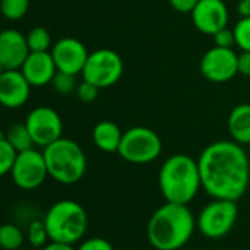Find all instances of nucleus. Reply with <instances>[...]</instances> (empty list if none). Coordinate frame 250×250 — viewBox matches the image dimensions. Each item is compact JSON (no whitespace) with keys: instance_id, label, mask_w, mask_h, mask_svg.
<instances>
[{"instance_id":"obj_3","label":"nucleus","mask_w":250,"mask_h":250,"mask_svg":"<svg viewBox=\"0 0 250 250\" xmlns=\"http://www.w3.org/2000/svg\"><path fill=\"white\" fill-rule=\"evenodd\" d=\"M159 188L167 202L188 205L202 188L197 159L175 153L159 169Z\"/></svg>"},{"instance_id":"obj_16","label":"nucleus","mask_w":250,"mask_h":250,"mask_svg":"<svg viewBox=\"0 0 250 250\" xmlns=\"http://www.w3.org/2000/svg\"><path fill=\"white\" fill-rule=\"evenodd\" d=\"M20 71L31 87H43L52 83L58 68L50 52H30Z\"/></svg>"},{"instance_id":"obj_20","label":"nucleus","mask_w":250,"mask_h":250,"mask_svg":"<svg viewBox=\"0 0 250 250\" xmlns=\"http://www.w3.org/2000/svg\"><path fill=\"white\" fill-rule=\"evenodd\" d=\"M24 244V232L14 224L0 225V247L3 250H18Z\"/></svg>"},{"instance_id":"obj_4","label":"nucleus","mask_w":250,"mask_h":250,"mask_svg":"<svg viewBox=\"0 0 250 250\" xmlns=\"http://www.w3.org/2000/svg\"><path fill=\"white\" fill-rule=\"evenodd\" d=\"M49 177L61 184L78 183L87 171V158L81 146L71 140L61 137L43 149Z\"/></svg>"},{"instance_id":"obj_9","label":"nucleus","mask_w":250,"mask_h":250,"mask_svg":"<svg viewBox=\"0 0 250 250\" xmlns=\"http://www.w3.org/2000/svg\"><path fill=\"white\" fill-rule=\"evenodd\" d=\"M11 175L17 187L21 190L30 191L39 188L49 177L43 152H39L33 147L20 152L14 162Z\"/></svg>"},{"instance_id":"obj_30","label":"nucleus","mask_w":250,"mask_h":250,"mask_svg":"<svg viewBox=\"0 0 250 250\" xmlns=\"http://www.w3.org/2000/svg\"><path fill=\"white\" fill-rule=\"evenodd\" d=\"M171 8L178 14H191L199 0H168Z\"/></svg>"},{"instance_id":"obj_34","label":"nucleus","mask_w":250,"mask_h":250,"mask_svg":"<svg viewBox=\"0 0 250 250\" xmlns=\"http://www.w3.org/2000/svg\"><path fill=\"white\" fill-rule=\"evenodd\" d=\"M5 71H8V69H6V68H5V66L2 65V63H0V75H2V74H3Z\"/></svg>"},{"instance_id":"obj_15","label":"nucleus","mask_w":250,"mask_h":250,"mask_svg":"<svg viewBox=\"0 0 250 250\" xmlns=\"http://www.w3.org/2000/svg\"><path fill=\"white\" fill-rule=\"evenodd\" d=\"M28 55L30 47L24 34L12 28L0 33V63L6 69H21Z\"/></svg>"},{"instance_id":"obj_31","label":"nucleus","mask_w":250,"mask_h":250,"mask_svg":"<svg viewBox=\"0 0 250 250\" xmlns=\"http://www.w3.org/2000/svg\"><path fill=\"white\" fill-rule=\"evenodd\" d=\"M237 68H238V75H243V77H249L250 78V52L241 50L238 53Z\"/></svg>"},{"instance_id":"obj_7","label":"nucleus","mask_w":250,"mask_h":250,"mask_svg":"<svg viewBox=\"0 0 250 250\" xmlns=\"http://www.w3.org/2000/svg\"><path fill=\"white\" fill-rule=\"evenodd\" d=\"M238 206L235 200L212 199L196 218L199 231L208 238H222L235 225Z\"/></svg>"},{"instance_id":"obj_12","label":"nucleus","mask_w":250,"mask_h":250,"mask_svg":"<svg viewBox=\"0 0 250 250\" xmlns=\"http://www.w3.org/2000/svg\"><path fill=\"white\" fill-rule=\"evenodd\" d=\"M190 15L194 28L210 37L229 21V11L224 0H199Z\"/></svg>"},{"instance_id":"obj_35","label":"nucleus","mask_w":250,"mask_h":250,"mask_svg":"<svg viewBox=\"0 0 250 250\" xmlns=\"http://www.w3.org/2000/svg\"><path fill=\"white\" fill-rule=\"evenodd\" d=\"M247 155H249V158H250V145L247 146Z\"/></svg>"},{"instance_id":"obj_28","label":"nucleus","mask_w":250,"mask_h":250,"mask_svg":"<svg viewBox=\"0 0 250 250\" xmlns=\"http://www.w3.org/2000/svg\"><path fill=\"white\" fill-rule=\"evenodd\" d=\"M99 90H100V88L96 87L94 84H91V83L83 80V81L78 84L75 93H77V96H78V99H80L81 102H84V103H91V102H94V100L97 99Z\"/></svg>"},{"instance_id":"obj_25","label":"nucleus","mask_w":250,"mask_h":250,"mask_svg":"<svg viewBox=\"0 0 250 250\" xmlns=\"http://www.w3.org/2000/svg\"><path fill=\"white\" fill-rule=\"evenodd\" d=\"M52 85L53 88L62 94V96H68L71 93H74L78 87V83H77V75L74 74H68V72H62V71H58L52 80Z\"/></svg>"},{"instance_id":"obj_6","label":"nucleus","mask_w":250,"mask_h":250,"mask_svg":"<svg viewBox=\"0 0 250 250\" xmlns=\"http://www.w3.org/2000/svg\"><path fill=\"white\" fill-rule=\"evenodd\" d=\"M162 153V140L159 134L143 125H136L122 134L118 155L128 164L146 165L156 161Z\"/></svg>"},{"instance_id":"obj_10","label":"nucleus","mask_w":250,"mask_h":250,"mask_svg":"<svg viewBox=\"0 0 250 250\" xmlns=\"http://www.w3.org/2000/svg\"><path fill=\"white\" fill-rule=\"evenodd\" d=\"M25 125L31 134L34 145L43 149L61 139L63 131L61 115L49 106L34 107L27 115Z\"/></svg>"},{"instance_id":"obj_17","label":"nucleus","mask_w":250,"mask_h":250,"mask_svg":"<svg viewBox=\"0 0 250 250\" xmlns=\"http://www.w3.org/2000/svg\"><path fill=\"white\" fill-rule=\"evenodd\" d=\"M122 134L124 131L121 130V127L109 119H103L99 121L91 133V139L94 146L104 152V153H118L121 140H122Z\"/></svg>"},{"instance_id":"obj_13","label":"nucleus","mask_w":250,"mask_h":250,"mask_svg":"<svg viewBox=\"0 0 250 250\" xmlns=\"http://www.w3.org/2000/svg\"><path fill=\"white\" fill-rule=\"evenodd\" d=\"M50 53L58 71L74 75L83 72V68L90 55L85 44L75 37H63L58 40Z\"/></svg>"},{"instance_id":"obj_5","label":"nucleus","mask_w":250,"mask_h":250,"mask_svg":"<svg viewBox=\"0 0 250 250\" xmlns=\"http://www.w3.org/2000/svg\"><path fill=\"white\" fill-rule=\"evenodd\" d=\"M43 222L50 241L74 244L84 237L88 227V216L78 202L59 200L49 208Z\"/></svg>"},{"instance_id":"obj_32","label":"nucleus","mask_w":250,"mask_h":250,"mask_svg":"<svg viewBox=\"0 0 250 250\" xmlns=\"http://www.w3.org/2000/svg\"><path fill=\"white\" fill-rule=\"evenodd\" d=\"M42 250H77L72 247V244L68 243H59V241H50L46 246L42 247Z\"/></svg>"},{"instance_id":"obj_19","label":"nucleus","mask_w":250,"mask_h":250,"mask_svg":"<svg viewBox=\"0 0 250 250\" xmlns=\"http://www.w3.org/2000/svg\"><path fill=\"white\" fill-rule=\"evenodd\" d=\"M6 139L9 140V143L14 146V149L18 153L28 150L34 146V142L31 139V134L27 128L25 122L24 124H14L6 133Z\"/></svg>"},{"instance_id":"obj_11","label":"nucleus","mask_w":250,"mask_h":250,"mask_svg":"<svg viewBox=\"0 0 250 250\" xmlns=\"http://www.w3.org/2000/svg\"><path fill=\"white\" fill-rule=\"evenodd\" d=\"M237 61L238 55L234 49L213 46L209 50H206L200 59V74L205 80L213 84L231 81L238 74Z\"/></svg>"},{"instance_id":"obj_22","label":"nucleus","mask_w":250,"mask_h":250,"mask_svg":"<svg viewBox=\"0 0 250 250\" xmlns=\"http://www.w3.org/2000/svg\"><path fill=\"white\" fill-rule=\"evenodd\" d=\"M30 8V0H0V12L6 20L18 21L25 17Z\"/></svg>"},{"instance_id":"obj_24","label":"nucleus","mask_w":250,"mask_h":250,"mask_svg":"<svg viewBox=\"0 0 250 250\" xmlns=\"http://www.w3.org/2000/svg\"><path fill=\"white\" fill-rule=\"evenodd\" d=\"M234 36H235V46L240 50L250 52V17H241L234 28Z\"/></svg>"},{"instance_id":"obj_33","label":"nucleus","mask_w":250,"mask_h":250,"mask_svg":"<svg viewBox=\"0 0 250 250\" xmlns=\"http://www.w3.org/2000/svg\"><path fill=\"white\" fill-rule=\"evenodd\" d=\"M240 17H250V0H240L237 5Z\"/></svg>"},{"instance_id":"obj_23","label":"nucleus","mask_w":250,"mask_h":250,"mask_svg":"<svg viewBox=\"0 0 250 250\" xmlns=\"http://www.w3.org/2000/svg\"><path fill=\"white\" fill-rule=\"evenodd\" d=\"M18 152L9 143L6 137L0 139V177H3L12 171L14 162L17 159Z\"/></svg>"},{"instance_id":"obj_8","label":"nucleus","mask_w":250,"mask_h":250,"mask_svg":"<svg viewBox=\"0 0 250 250\" xmlns=\"http://www.w3.org/2000/svg\"><path fill=\"white\" fill-rule=\"evenodd\" d=\"M83 80L96 87L107 88L115 85L124 74V61L113 49H97L91 52L83 68Z\"/></svg>"},{"instance_id":"obj_27","label":"nucleus","mask_w":250,"mask_h":250,"mask_svg":"<svg viewBox=\"0 0 250 250\" xmlns=\"http://www.w3.org/2000/svg\"><path fill=\"white\" fill-rule=\"evenodd\" d=\"M212 40H213V46H216V47L232 49V47L235 46V36H234V31H232V28H228V27H224V28L218 30V31L212 36Z\"/></svg>"},{"instance_id":"obj_1","label":"nucleus","mask_w":250,"mask_h":250,"mask_svg":"<svg viewBox=\"0 0 250 250\" xmlns=\"http://www.w3.org/2000/svg\"><path fill=\"white\" fill-rule=\"evenodd\" d=\"M202 188L212 199L238 200L250 181V158L244 146L234 140L208 145L199 159Z\"/></svg>"},{"instance_id":"obj_18","label":"nucleus","mask_w":250,"mask_h":250,"mask_svg":"<svg viewBox=\"0 0 250 250\" xmlns=\"http://www.w3.org/2000/svg\"><path fill=\"white\" fill-rule=\"evenodd\" d=\"M227 127L231 140L241 146L250 145V103H240L231 109Z\"/></svg>"},{"instance_id":"obj_26","label":"nucleus","mask_w":250,"mask_h":250,"mask_svg":"<svg viewBox=\"0 0 250 250\" xmlns=\"http://www.w3.org/2000/svg\"><path fill=\"white\" fill-rule=\"evenodd\" d=\"M28 240L33 246L36 247H43L47 244V241L50 240L49 238V234H47V229H46V225L43 221L40 219H36L30 224L28 227Z\"/></svg>"},{"instance_id":"obj_29","label":"nucleus","mask_w":250,"mask_h":250,"mask_svg":"<svg viewBox=\"0 0 250 250\" xmlns=\"http://www.w3.org/2000/svg\"><path fill=\"white\" fill-rule=\"evenodd\" d=\"M77 250H113V246L110 244V241H107L106 238L102 237H93V238H87L84 240Z\"/></svg>"},{"instance_id":"obj_21","label":"nucleus","mask_w":250,"mask_h":250,"mask_svg":"<svg viewBox=\"0 0 250 250\" xmlns=\"http://www.w3.org/2000/svg\"><path fill=\"white\" fill-rule=\"evenodd\" d=\"M30 52H49L52 46L50 33L44 27H34L25 36Z\"/></svg>"},{"instance_id":"obj_14","label":"nucleus","mask_w":250,"mask_h":250,"mask_svg":"<svg viewBox=\"0 0 250 250\" xmlns=\"http://www.w3.org/2000/svg\"><path fill=\"white\" fill-rule=\"evenodd\" d=\"M31 85L20 69H8L0 75V104L15 109L30 97Z\"/></svg>"},{"instance_id":"obj_2","label":"nucleus","mask_w":250,"mask_h":250,"mask_svg":"<svg viewBox=\"0 0 250 250\" xmlns=\"http://www.w3.org/2000/svg\"><path fill=\"white\" fill-rule=\"evenodd\" d=\"M196 227L188 205L165 202L147 222V240L156 250H178L188 243Z\"/></svg>"}]
</instances>
